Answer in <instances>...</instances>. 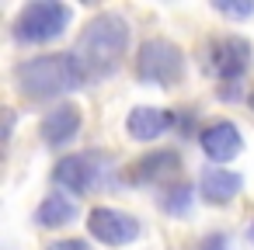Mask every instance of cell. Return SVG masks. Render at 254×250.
Masks as SVG:
<instances>
[{"instance_id":"30bf717a","label":"cell","mask_w":254,"mask_h":250,"mask_svg":"<svg viewBox=\"0 0 254 250\" xmlns=\"http://www.w3.org/2000/svg\"><path fill=\"white\" fill-rule=\"evenodd\" d=\"M77 132H80V108L73 104H56L39 122V136L46 139V146H66L70 139H77Z\"/></svg>"},{"instance_id":"ac0fdd59","label":"cell","mask_w":254,"mask_h":250,"mask_svg":"<svg viewBox=\"0 0 254 250\" xmlns=\"http://www.w3.org/2000/svg\"><path fill=\"white\" fill-rule=\"evenodd\" d=\"M247 236H251V240H254V222H251V229H247Z\"/></svg>"},{"instance_id":"9c48e42d","label":"cell","mask_w":254,"mask_h":250,"mask_svg":"<svg viewBox=\"0 0 254 250\" xmlns=\"http://www.w3.org/2000/svg\"><path fill=\"white\" fill-rule=\"evenodd\" d=\"M178 153L174 150H153L146 156H139L129 170H126V181L129 184H157V181H167L178 174Z\"/></svg>"},{"instance_id":"ba28073f","label":"cell","mask_w":254,"mask_h":250,"mask_svg":"<svg viewBox=\"0 0 254 250\" xmlns=\"http://www.w3.org/2000/svg\"><path fill=\"white\" fill-rule=\"evenodd\" d=\"M198 146L212 163H230L233 156H240L244 139H240V129L223 118V122H212V125H205L198 132Z\"/></svg>"},{"instance_id":"3957f363","label":"cell","mask_w":254,"mask_h":250,"mask_svg":"<svg viewBox=\"0 0 254 250\" xmlns=\"http://www.w3.org/2000/svg\"><path fill=\"white\" fill-rule=\"evenodd\" d=\"M73 21V11L60 0H35V4L21 7L18 21H14V39L28 42V46H46L56 42Z\"/></svg>"},{"instance_id":"6da1fadb","label":"cell","mask_w":254,"mask_h":250,"mask_svg":"<svg viewBox=\"0 0 254 250\" xmlns=\"http://www.w3.org/2000/svg\"><path fill=\"white\" fill-rule=\"evenodd\" d=\"M126 49H129V21L122 14H98L94 21H87L70 56L77 70L84 73V80L91 84V80L115 73Z\"/></svg>"},{"instance_id":"8992f818","label":"cell","mask_w":254,"mask_h":250,"mask_svg":"<svg viewBox=\"0 0 254 250\" xmlns=\"http://www.w3.org/2000/svg\"><path fill=\"white\" fill-rule=\"evenodd\" d=\"M251 56H254V49L240 35H223V39H212V46H209V66L226 84H237L251 70Z\"/></svg>"},{"instance_id":"2e32d148","label":"cell","mask_w":254,"mask_h":250,"mask_svg":"<svg viewBox=\"0 0 254 250\" xmlns=\"http://www.w3.org/2000/svg\"><path fill=\"white\" fill-rule=\"evenodd\" d=\"M195 250H230V236L226 233H209V236L198 240Z\"/></svg>"},{"instance_id":"52a82bcc","label":"cell","mask_w":254,"mask_h":250,"mask_svg":"<svg viewBox=\"0 0 254 250\" xmlns=\"http://www.w3.org/2000/svg\"><path fill=\"white\" fill-rule=\"evenodd\" d=\"M101 177V167H98V156L94 153H73V156H63L53 170V181L60 188H66L70 195H87Z\"/></svg>"},{"instance_id":"277c9868","label":"cell","mask_w":254,"mask_h":250,"mask_svg":"<svg viewBox=\"0 0 254 250\" xmlns=\"http://www.w3.org/2000/svg\"><path fill=\"white\" fill-rule=\"evenodd\" d=\"M136 77L150 87H174L185 77V56L167 39H146L136 56Z\"/></svg>"},{"instance_id":"8fae6325","label":"cell","mask_w":254,"mask_h":250,"mask_svg":"<svg viewBox=\"0 0 254 250\" xmlns=\"http://www.w3.org/2000/svg\"><path fill=\"white\" fill-rule=\"evenodd\" d=\"M240 188H244V177L233 174V170H226V167H209V170H202V177H198V195H202L205 201H212V205L233 201V198L240 195Z\"/></svg>"},{"instance_id":"7c38bea8","label":"cell","mask_w":254,"mask_h":250,"mask_svg":"<svg viewBox=\"0 0 254 250\" xmlns=\"http://www.w3.org/2000/svg\"><path fill=\"white\" fill-rule=\"evenodd\" d=\"M164 129H171V111H164V108L139 104V108H132L129 118H126V132H129V139H136V143H153Z\"/></svg>"},{"instance_id":"d6986e66","label":"cell","mask_w":254,"mask_h":250,"mask_svg":"<svg viewBox=\"0 0 254 250\" xmlns=\"http://www.w3.org/2000/svg\"><path fill=\"white\" fill-rule=\"evenodd\" d=\"M247 104H251V111H254V94H251V98H247Z\"/></svg>"},{"instance_id":"7a4b0ae2","label":"cell","mask_w":254,"mask_h":250,"mask_svg":"<svg viewBox=\"0 0 254 250\" xmlns=\"http://www.w3.org/2000/svg\"><path fill=\"white\" fill-rule=\"evenodd\" d=\"M14 80H18L21 94L39 98V101L70 94V91H77V87L87 84L70 52L66 56H35V59H25V63H18Z\"/></svg>"},{"instance_id":"5bb4252c","label":"cell","mask_w":254,"mask_h":250,"mask_svg":"<svg viewBox=\"0 0 254 250\" xmlns=\"http://www.w3.org/2000/svg\"><path fill=\"white\" fill-rule=\"evenodd\" d=\"M191 201H195V188L191 184H171L164 195H160V208L167 212V215H188V208H191Z\"/></svg>"},{"instance_id":"9a60e30c","label":"cell","mask_w":254,"mask_h":250,"mask_svg":"<svg viewBox=\"0 0 254 250\" xmlns=\"http://www.w3.org/2000/svg\"><path fill=\"white\" fill-rule=\"evenodd\" d=\"M212 11L223 14V18H251V14H254V0H244V4H226V0H216Z\"/></svg>"},{"instance_id":"4fadbf2b","label":"cell","mask_w":254,"mask_h":250,"mask_svg":"<svg viewBox=\"0 0 254 250\" xmlns=\"http://www.w3.org/2000/svg\"><path fill=\"white\" fill-rule=\"evenodd\" d=\"M77 219V201L70 198V195H49L39 208H35V222L42 226V229H56V226H70Z\"/></svg>"},{"instance_id":"5b68a950","label":"cell","mask_w":254,"mask_h":250,"mask_svg":"<svg viewBox=\"0 0 254 250\" xmlns=\"http://www.w3.org/2000/svg\"><path fill=\"white\" fill-rule=\"evenodd\" d=\"M87 233L105 247H126L139 236V222H136V215H129L122 208L98 205L87 212Z\"/></svg>"},{"instance_id":"e0dca14e","label":"cell","mask_w":254,"mask_h":250,"mask_svg":"<svg viewBox=\"0 0 254 250\" xmlns=\"http://www.w3.org/2000/svg\"><path fill=\"white\" fill-rule=\"evenodd\" d=\"M49 250H91L84 240H56V243H49Z\"/></svg>"}]
</instances>
